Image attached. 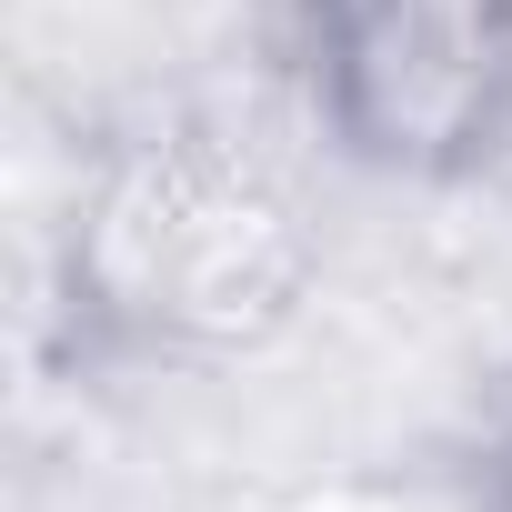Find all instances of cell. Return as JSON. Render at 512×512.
I'll list each match as a JSON object with an SVG mask.
<instances>
[{
  "label": "cell",
  "mask_w": 512,
  "mask_h": 512,
  "mask_svg": "<svg viewBox=\"0 0 512 512\" xmlns=\"http://www.w3.org/2000/svg\"><path fill=\"white\" fill-rule=\"evenodd\" d=\"M332 151L392 191H462L512 151V0H292Z\"/></svg>",
  "instance_id": "obj_2"
},
{
  "label": "cell",
  "mask_w": 512,
  "mask_h": 512,
  "mask_svg": "<svg viewBox=\"0 0 512 512\" xmlns=\"http://www.w3.org/2000/svg\"><path fill=\"white\" fill-rule=\"evenodd\" d=\"M312 221L292 181L221 131H161L101 161L81 231H71V292L101 332L181 362H231L292 332L312 302Z\"/></svg>",
  "instance_id": "obj_1"
},
{
  "label": "cell",
  "mask_w": 512,
  "mask_h": 512,
  "mask_svg": "<svg viewBox=\"0 0 512 512\" xmlns=\"http://www.w3.org/2000/svg\"><path fill=\"white\" fill-rule=\"evenodd\" d=\"M472 512H512V412L492 422V442L472 462Z\"/></svg>",
  "instance_id": "obj_3"
}]
</instances>
